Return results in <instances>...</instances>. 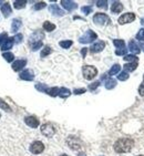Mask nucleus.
<instances>
[{
    "label": "nucleus",
    "mask_w": 144,
    "mask_h": 156,
    "mask_svg": "<svg viewBox=\"0 0 144 156\" xmlns=\"http://www.w3.org/2000/svg\"><path fill=\"white\" fill-rule=\"evenodd\" d=\"M133 145V140L129 137H122V138H119L115 143H114V151L119 154H122V153H128L130 151L132 150Z\"/></svg>",
    "instance_id": "obj_1"
},
{
    "label": "nucleus",
    "mask_w": 144,
    "mask_h": 156,
    "mask_svg": "<svg viewBox=\"0 0 144 156\" xmlns=\"http://www.w3.org/2000/svg\"><path fill=\"white\" fill-rule=\"evenodd\" d=\"M82 72H83V76L85 80H92L98 74V70L92 66H84L82 68Z\"/></svg>",
    "instance_id": "obj_2"
},
{
    "label": "nucleus",
    "mask_w": 144,
    "mask_h": 156,
    "mask_svg": "<svg viewBox=\"0 0 144 156\" xmlns=\"http://www.w3.org/2000/svg\"><path fill=\"white\" fill-rule=\"evenodd\" d=\"M98 38L95 32H93L92 30H88L87 32L84 33L83 36L79 38V42L80 43H91L93 40H95Z\"/></svg>",
    "instance_id": "obj_3"
},
{
    "label": "nucleus",
    "mask_w": 144,
    "mask_h": 156,
    "mask_svg": "<svg viewBox=\"0 0 144 156\" xmlns=\"http://www.w3.org/2000/svg\"><path fill=\"white\" fill-rule=\"evenodd\" d=\"M41 133L42 135L45 136V137H52L56 134V129L51 124L45 123L43 125H41Z\"/></svg>",
    "instance_id": "obj_4"
},
{
    "label": "nucleus",
    "mask_w": 144,
    "mask_h": 156,
    "mask_svg": "<svg viewBox=\"0 0 144 156\" xmlns=\"http://www.w3.org/2000/svg\"><path fill=\"white\" fill-rule=\"evenodd\" d=\"M67 143H68V145L70 146V148L73 151H78L82 147L81 141H80L78 137H75V136H70V137L68 138Z\"/></svg>",
    "instance_id": "obj_5"
},
{
    "label": "nucleus",
    "mask_w": 144,
    "mask_h": 156,
    "mask_svg": "<svg viewBox=\"0 0 144 156\" xmlns=\"http://www.w3.org/2000/svg\"><path fill=\"white\" fill-rule=\"evenodd\" d=\"M93 21H94V23L98 24V26H103V24H105L106 22H110V19H109V17L105 13H96V15H94V17H93Z\"/></svg>",
    "instance_id": "obj_6"
},
{
    "label": "nucleus",
    "mask_w": 144,
    "mask_h": 156,
    "mask_svg": "<svg viewBox=\"0 0 144 156\" xmlns=\"http://www.w3.org/2000/svg\"><path fill=\"white\" fill-rule=\"evenodd\" d=\"M45 151V145L40 141H34L32 144L30 145V152L32 154H41Z\"/></svg>",
    "instance_id": "obj_7"
},
{
    "label": "nucleus",
    "mask_w": 144,
    "mask_h": 156,
    "mask_svg": "<svg viewBox=\"0 0 144 156\" xmlns=\"http://www.w3.org/2000/svg\"><path fill=\"white\" fill-rule=\"evenodd\" d=\"M135 20V15L132 12H128V13H124L119 18V23L120 24H125V23H130L132 21Z\"/></svg>",
    "instance_id": "obj_8"
},
{
    "label": "nucleus",
    "mask_w": 144,
    "mask_h": 156,
    "mask_svg": "<svg viewBox=\"0 0 144 156\" xmlns=\"http://www.w3.org/2000/svg\"><path fill=\"white\" fill-rule=\"evenodd\" d=\"M61 5L67 11H73L74 9H77L78 5L74 2V1H71V0H62L61 1Z\"/></svg>",
    "instance_id": "obj_9"
},
{
    "label": "nucleus",
    "mask_w": 144,
    "mask_h": 156,
    "mask_svg": "<svg viewBox=\"0 0 144 156\" xmlns=\"http://www.w3.org/2000/svg\"><path fill=\"white\" fill-rule=\"evenodd\" d=\"M26 64H27V60H24V59L23 60H17L12 63V70L16 72H19L26 66Z\"/></svg>",
    "instance_id": "obj_10"
},
{
    "label": "nucleus",
    "mask_w": 144,
    "mask_h": 156,
    "mask_svg": "<svg viewBox=\"0 0 144 156\" xmlns=\"http://www.w3.org/2000/svg\"><path fill=\"white\" fill-rule=\"evenodd\" d=\"M24 122L28 126H30L32 129H37L39 126V120H37V117L34 116H27L24 119Z\"/></svg>",
    "instance_id": "obj_11"
},
{
    "label": "nucleus",
    "mask_w": 144,
    "mask_h": 156,
    "mask_svg": "<svg viewBox=\"0 0 144 156\" xmlns=\"http://www.w3.org/2000/svg\"><path fill=\"white\" fill-rule=\"evenodd\" d=\"M45 38V34L41 32V31H36V32L32 33V36L30 37V39H29V42H30V44L32 43H36V42H40L41 39Z\"/></svg>",
    "instance_id": "obj_12"
},
{
    "label": "nucleus",
    "mask_w": 144,
    "mask_h": 156,
    "mask_svg": "<svg viewBox=\"0 0 144 156\" xmlns=\"http://www.w3.org/2000/svg\"><path fill=\"white\" fill-rule=\"evenodd\" d=\"M20 79L24 80V81H32L34 79V74H33L32 70H24L23 72L20 73Z\"/></svg>",
    "instance_id": "obj_13"
},
{
    "label": "nucleus",
    "mask_w": 144,
    "mask_h": 156,
    "mask_svg": "<svg viewBox=\"0 0 144 156\" xmlns=\"http://www.w3.org/2000/svg\"><path fill=\"white\" fill-rule=\"evenodd\" d=\"M105 47V43L103 41H99V42H95L94 44H92V47L90 48V51L92 53H98V52L102 51L103 49Z\"/></svg>",
    "instance_id": "obj_14"
},
{
    "label": "nucleus",
    "mask_w": 144,
    "mask_h": 156,
    "mask_svg": "<svg viewBox=\"0 0 144 156\" xmlns=\"http://www.w3.org/2000/svg\"><path fill=\"white\" fill-rule=\"evenodd\" d=\"M49 10H50V12L53 13L54 16H63L64 15V11H63L58 5H51V6L49 7Z\"/></svg>",
    "instance_id": "obj_15"
},
{
    "label": "nucleus",
    "mask_w": 144,
    "mask_h": 156,
    "mask_svg": "<svg viewBox=\"0 0 144 156\" xmlns=\"http://www.w3.org/2000/svg\"><path fill=\"white\" fill-rule=\"evenodd\" d=\"M129 49H130V51L132 52V53H134V54L140 53V51H141V50H140V47H139V44L134 41V40H131V41L129 42Z\"/></svg>",
    "instance_id": "obj_16"
},
{
    "label": "nucleus",
    "mask_w": 144,
    "mask_h": 156,
    "mask_svg": "<svg viewBox=\"0 0 144 156\" xmlns=\"http://www.w3.org/2000/svg\"><path fill=\"white\" fill-rule=\"evenodd\" d=\"M122 9H123V6H122V3L121 2H119V1H114V2L112 3L111 11L113 12V13H120V12L122 11Z\"/></svg>",
    "instance_id": "obj_17"
},
{
    "label": "nucleus",
    "mask_w": 144,
    "mask_h": 156,
    "mask_svg": "<svg viewBox=\"0 0 144 156\" xmlns=\"http://www.w3.org/2000/svg\"><path fill=\"white\" fill-rule=\"evenodd\" d=\"M1 11H2L5 18H8V17H9V15L11 13V6L9 5V2L3 3V6L1 7Z\"/></svg>",
    "instance_id": "obj_18"
},
{
    "label": "nucleus",
    "mask_w": 144,
    "mask_h": 156,
    "mask_svg": "<svg viewBox=\"0 0 144 156\" xmlns=\"http://www.w3.org/2000/svg\"><path fill=\"white\" fill-rule=\"evenodd\" d=\"M13 42H15L13 38H8V39L6 40V42L1 45V50L5 51V50H9V49H11L12 45H13Z\"/></svg>",
    "instance_id": "obj_19"
},
{
    "label": "nucleus",
    "mask_w": 144,
    "mask_h": 156,
    "mask_svg": "<svg viewBox=\"0 0 144 156\" xmlns=\"http://www.w3.org/2000/svg\"><path fill=\"white\" fill-rule=\"evenodd\" d=\"M138 63L139 62H130V63H126V64H124L123 68H124V71H126V72H132V71H134L135 69H136V66H138Z\"/></svg>",
    "instance_id": "obj_20"
},
{
    "label": "nucleus",
    "mask_w": 144,
    "mask_h": 156,
    "mask_svg": "<svg viewBox=\"0 0 144 156\" xmlns=\"http://www.w3.org/2000/svg\"><path fill=\"white\" fill-rule=\"evenodd\" d=\"M20 27H21V21L19 20V19H13V20H12V24H11L12 32H17Z\"/></svg>",
    "instance_id": "obj_21"
},
{
    "label": "nucleus",
    "mask_w": 144,
    "mask_h": 156,
    "mask_svg": "<svg viewBox=\"0 0 144 156\" xmlns=\"http://www.w3.org/2000/svg\"><path fill=\"white\" fill-rule=\"evenodd\" d=\"M71 94L69 89H66V87H60V90H59V96L62 98V99H66L68 96Z\"/></svg>",
    "instance_id": "obj_22"
},
{
    "label": "nucleus",
    "mask_w": 144,
    "mask_h": 156,
    "mask_svg": "<svg viewBox=\"0 0 144 156\" xmlns=\"http://www.w3.org/2000/svg\"><path fill=\"white\" fill-rule=\"evenodd\" d=\"M43 29L45 31H48V32H51V31H53L56 29V24L51 23L50 21H45V23H43Z\"/></svg>",
    "instance_id": "obj_23"
},
{
    "label": "nucleus",
    "mask_w": 144,
    "mask_h": 156,
    "mask_svg": "<svg viewBox=\"0 0 144 156\" xmlns=\"http://www.w3.org/2000/svg\"><path fill=\"white\" fill-rule=\"evenodd\" d=\"M115 85H117V81L114 80V79H109L108 81L105 82V87L108 89V90H112L113 87H115Z\"/></svg>",
    "instance_id": "obj_24"
},
{
    "label": "nucleus",
    "mask_w": 144,
    "mask_h": 156,
    "mask_svg": "<svg viewBox=\"0 0 144 156\" xmlns=\"http://www.w3.org/2000/svg\"><path fill=\"white\" fill-rule=\"evenodd\" d=\"M120 70H121V66H120V64H114V66L111 68V70L109 71L108 74H110V75H114V74H117V73L120 72Z\"/></svg>",
    "instance_id": "obj_25"
},
{
    "label": "nucleus",
    "mask_w": 144,
    "mask_h": 156,
    "mask_svg": "<svg viewBox=\"0 0 144 156\" xmlns=\"http://www.w3.org/2000/svg\"><path fill=\"white\" fill-rule=\"evenodd\" d=\"M59 87H49V90L48 92H47V94H49V95H51V96H57L59 95Z\"/></svg>",
    "instance_id": "obj_26"
},
{
    "label": "nucleus",
    "mask_w": 144,
    "mask_h": 156,
    "mask_svg": "<svg viewBox=\"0 0 144 156\" xmlns=\"http://www.w3.org/2000/svg\"><path fill=\"white\" fill-rule=\"evenodd\" d=\"M52 52V49L50 48V47H48V45H45V48L42 49V51H41V58H45V57H47V55H49V54L51 53Z\"/></svg>",
    "instance_id": "obj_27"
},
{
    "label": "nucleus",
    "mask_w": 144,
    "mask_h": 156,
    "mask_svg": "<svg viewBox=\"0 0 144 156\" xmlns=\"http://www.w3.org/2000/svg\"><path fill=\"white\" fill-rule=\"evenodd\" d=\"M26 3H27V1H19V0H17V1H15L13 2V7H15L16 9H22V8H24L26 7Z\"/></svg>",
    "instance_id": "obj_28"
},
{
    "label": "nucleus",
    "mask_w": 144,
    "mask_h": 156,
    "mask_svg": "<svg viewBox=\"0 0 144 156\" xmlns=\"http://www.w3.org/2000/svg\"><path fill=\"white\" fill-rule=\"evenodd\" d=\"M125 61H130V62H139V58H136L134 54H126L123 58Z\"/></svg>",
    "instance_id": "obj_29"
},
{
    "label": "nucleus",
    "mask_w": 144,
    "mask_h": 156,
    "mask_svg": "<svg viewBox=\"0 0 144 156\" xmlns=\"http://www.w3.org/2000/svg\"><path fill=\"white\" fill-rule=\"evenodd\" d=\"M36 89L38 91H41V92H45V93H47L49 90V87L45 85V84H41V83H37L36 84Z\"/></svg>",
    "instance_id": "obj_30"
},
{
    "label": "nucleus",
    "mask_w": 144,
    "mask_h": 156,
    "mask_svg": "<svg viewBox=\"0 0 144 156\" xmlns=\"http://www.w3.org/2000/svg\"><path fill=\"white\" fill-rule=\"evenodd\" d=\"M2 57L6 59L7 62H12L13 59H15V55H13L11 52H5V53L2 54Z\"/></svg>",
    "instance_id": "obj_31"
},
{
    "label": "nucleus",
    "mask_w": 144,
    "mask_h": 156,
    "mask_svg": "<svg viewBox=\"0 0 144 156\" xmlns=\"http://www.w3.org/2000/svg\"><path fill=\"white\" fill-rule=\"evenodd\" d=\"M72 43H73V42H72L71 40H66V41H60L59 44H60V47L63 49H69L72 45Z\"/></svg>",
    "instance_id": "obj_32"
},
{
    "label": "nucleus",
    "mask_w": 144,
    "mask_h": 156,
    "mask_svg": "<svg viewBox=\"0 0 144 156\" xmlns=\"http://www.w3.org/2000/svg\"><path fill=\"white\" fill-rule=\"evenodd\" d=\"M129 73L126 72V71H122V72L120 73V74L117 75V79L120 80V81H125V80H128L129 79Z\"/></svg>",
    "instance_id": "obj_33"
},
{
    "label": "nucleus",
    "mask_w": 144,
    "mask_h": 156,
    "mask_svg": "<svg viewBox=\"0 0 144 156\" xmlns=\"http://www.w3.org/2000/svg\"><path fill=\"white\" fill-rule=\"evenodd\" d=\"M113 44L117 47V49H121V48H125L124 47V41L123 40H119V39H115V40H113Z\"/></svg>",
    "instance_id": "obj_34"
},
{
    "label": "nucleus",
    "mask_w": 144,
    "mask_h": 156,
    "mask_svg": "<svg viewBox=\"0 0 144 156\" xmlns=\"http://www.w3.org/2000/svg\"><path fill=\"white\" fill-rule=\"evenodd\" d=\"M126 52H128V49L125 48H121V49H117V51H115V54L117 55H126Z\"/></svg>",
    "instance_id": "obj_35"
},
{
    "label": "nucleus",
    "mask_w": 144,
    "mask_h": 156,
    "mask_svg": "<svg viewBox=\"0 0 144 156\" xmlns=\"http://www.w3.org/2000/svg\"><path fill=\"white\" fill-rule=\"evenodd\" d=\"M41 47H42V41L36 42V43H32V44H31V49H32V51H37V50L40 49Z\"/></svg>",
    "instance_id": "obj_36"
},
{
    "label": "nucleus",
    "mask_w": 144,
    "mask_h": 156,
    "mask_svg": "<svg viewBox=\"0 0 144 156\" xmlns=\"http://www.w3.org/2000/svg\"><path fill=\"white\" fill-rule=\"evenodd\" d=\"M45 2H43V1H41V2H37L36 5H34V9L36 10H41L43 9V8H45Z\"/></svg>",
    "instance_id": "obj_37"
},
{
    "label": "nucleus",
    "mask_w": 144,
    "mask_h": 156,
    "mask_svg": "<svg viewBox=\"0 0 144 156\" xmlns=\"http://www.w3.org/2000/svg\"><path fill=\"white\" fill-rule=\"evenodd\" d=\"M136 39L140 40V41H143L144 40V28H142L141 30H139L138 34H136Z\"/></svg>",
    "instance_id": "obj_38"
},
{
    "label": "nucleus",
    "mask_w": 144,
    "mask_h": 156,
    "mask_svg": "<svg viewBox=\"0 0 144 156\" xmlns=\"http://www.w3.org/2000/svg\"><path fill=\"white\" fill-rule=\"evenodd\" d=\"M81 11L83 12V13H85V15H89V13H91V12H92V7H91V6L82 7Z\"/></svg>",
    "instance_id": "obj_39"
},
{
    "label": "nucleus",
    "mask_w": 144,
    "mask_h": 156,
    "mask_svg": "<svg viewBox=\"0 0 144 156\" xmlns=\"http://www.w3.org/2000/svg\"><path fill=\"white\" fill-rule=\"evenodd\" d=\"M108 1H105V0H103V1H96V6L99 7V8H104V9H106L108 8Z\"/></svg>",
    "instance_id": "obj_40"
},
{
    "label": "nucleus",
    "mask_w": 144,
    "mask_h": 156,
    "mask_svg": "<svg viewBox=\"0 0 144 156\" xmlns=\"http://www.w3.org/2000/svg\"><path fill=\"white\" fill-rule=\"evenodd\" d=\"M8 39V34H7L6 32L5 33H1L0 34V45H2L5 42H6V40Z\"/></svg>",
    "instance_id": "obj_41"
},
{
    "label": "nucleus",
    "mask_w": 144,
    "mask_h": 156,
    "mask_svg": "<svg viewBox=\"0 0 144 156\" xmlns=\"http://www.w3.org/2000/svg\"><path fill=\"white\" fill-rule=\"evenodd\" d=\"M0 108H3V110H6V111H10V110H11V108H9V105L7 104L6 102H3L1 99H0Z\"/></svg>",
    "instance_id": "obj_42"
},
{
    "label": "nucleus",
    "mask_w": 144,
    "mask_h": 156,
    "mask_svg": "<svg viewBox=\"0 0 144 156\" xmlns=\"http://www.w3.org/2000/svg\"><path fill=\"white\" fill-rule=\"evenodd\" d=\"M100 85V82L99 81H96V82H93V83H91L90 85H89V90L90 91H94L96 89V87Z\"/></svg>",
    "instance_id": "obj_43"
},
{
    "label": "nucleus",
    "mask_w": 144,
    "mask_h": 156,
    "mask_svg": "<svg viewBox=\"0 0 144 156\" xmlns=\"http://www.w3.org/2000/svg\"><path fill=\"white\" fill-rule=\"evenodd\" d=\"M13 40H15V42H17V43H20V42L22 41V34H20V33L16 34V36L13 37Z\"/></svg>",
    "instance_id": "obj_44"
},
{
    "label": "nucleus",
    "mask_w": 144,
    "mask_h": 156,
    "mask_svg": "<svg viewBox=\"0 0 144 156\" xmlns=\"http://www.w3.org/2000/svg\"><path fill=\"white\" fill-rule=\"evenodd\" d=\"M85 89H75L74 91H73V93L74 94H82V93H85Z\"/></svg>",
    "instance_id": "obj_45"
},
{
    "label": "nucleus",
    "mask_w": 144,
    "mask_h": 156,
    "mask_svg": "<svg viewBox=\"0 0 144 156\" xmlns=\"http://www.w3.org/2000/svg\"><path fill=\"white\" fill-rule=\"evenodd\" d=\"M139 93L141 96H144V83H142L140 87H139Z\"/></svg>",
    "instance_id": "obj_46"
},
{
    "label": "nucleus",
    "mask_w": 144,
    "mask_h": 156,
    "mask_svg": "<svg viewBox=\"0 0 144 156\" xmlns=\"http://www.w3.org/2000/svg\"><path fill=\"white\" fill-rule=\"evenodd\" d=\"M87 52H88V48H83L81 50V54H82V57L85 58V55H87Z\"/></svg>",
    "instance_id": "obj_47"
},
{
    "label": "nucleus",
    "mask_w": 144,
    "mask_h": 156,
    "mask_svg": "<svg viewBox=\"0 0 144 156\" xmlns=\"http://www.w3.org/2000/svg\"><path fill=\"white\" fill-rule=\"evenodd\" d=\"M106 78H108V73H105V74H103L102 76H101V80H105Z\"/></svg>",
    "instance_id": "obj_48"
},
{
    "label": "nucleus",
    "mask_w": 144,
    "mask_h": 156,
    "mask_svg": "<svg viewBox=\"0 0 144 156\" xmlns=\"http://www.w3.org/2000/svg\"><path fill=\"white\" fill-rule=\"evenodd\" d=\"M140 49H142V50L144 51V43H141V44H140Z\"/></svg>",
    "instance_id": "obj_49"
},
{
    "label": "nucleus",
    "mask_w": 144,
    "mask_h": 156,
    "mask_svg": "<svg viewBox=\"0 0 144 156\" xmlns=\"http://www.w3.org/2000/svg\"><path fill=\"white\" fill-rule=\"evenodd\" d=\"M78 156H87V155H85L84 153H79V154H78Z\"/></svg>",
    "instance_id": "obj_50"
},
{
    "label": "nucleus",
    "mask_w": 144,
    "mask_h": 156,
    "mask_svg": "<svg viewBox=\"0 0 144 156\" xmlns=\"http://www.w3.org/2000/svg\"><path fill=\"white\" fill-rule=\"evenodd\" d=\"M59 156H69V155H67V154H61V155H59Z\"/></svg>",
    "instance_id": "obj_51"
},
{
    "label": "nucleus",
    "mask_w": 144,
    "mask_h": 156,
    "mask_svg": "<svg viewBox=\"0 0 144 156\" xmlns=\"http://www.w3.org/2000/svg\"><path fill=\"white\" fill-rule=\"evenodd\" d=\"M2 3H3V1H0V5H2Z\"/></svg>",
    "instance_id": "obj_52"
},
{
    "label": "nucleus",
    "mask_w": 144,
    "mask_h": 156,
    "mask_svg": "<svg viewBox=\"0 0 144 156\" xmlns=\"http://www.w3.org/2000/svg\"><path fill=\"white\" fill-rule=\"evenodd\" d=\"M143 83H144V76H143Z\"/></svg>",
    "instance_id": "obj_53"
},
{
    "label": "nucleus",
    "mask_w": 144,
    "mask_h": 156,
    "mask_svg": "<svg viewBox=\"0 0 144 156\" xmlns=\"http://www.w3.org/2000/svg\"><path fill=\"white\" fill-rule=\"evenodd\" d=\"M138 156H144V155H138Z\"/></svg>",
    "instance_id": "obj_54"
},
{
    "label": "nucleus",
    "mask_w": 144,
    "mask_h": 156,
    "mask_svg": "<svg viewBox=\"0 0 144 156\" xmlns=\"http://www.w3.org/2000/svg\"><path fill=\"white\" fill-rule=\"evenodd\" d=\"M0 117H1V114H0Z\"/></svg>",
    "instance_id": "obj_55"
},
{
    "label": "nucleus",
    "mask_w": 144,
    "mask_h": 156,
    "mask_svg": "<svg viewBox=\"0 0 144 156\" xmlns=\"http://www.w3.org/2000/svg\"><path fill=\"white\" fill-rule=\"evenodd\" d=\"M100 156H103V155H100Z\"/></svg>",
    "instance_id": "obj_56"
}]
</instances>
